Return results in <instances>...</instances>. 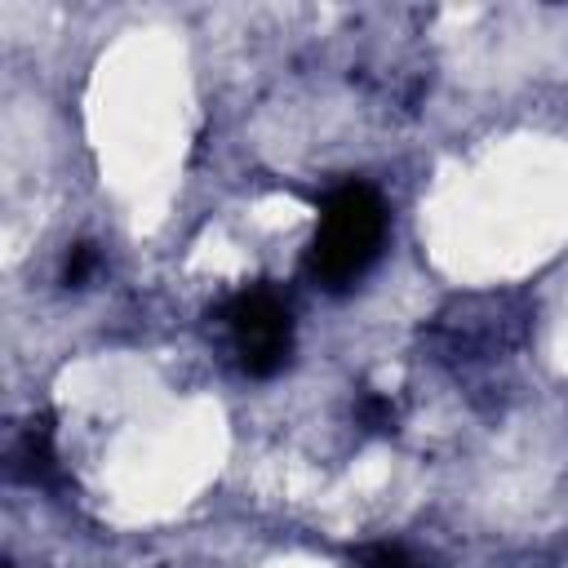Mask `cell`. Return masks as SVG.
<instances>
[{
  "instance_id": "1",
  "label": "cell",
  "mask_w": 568,
  "mask_h": 568,
  "mask_svg": "<svg viewBox=\"0 0 568 568\" xmlns=\"http://www.w3.org/2000/svg\"><path fill=\"white\" fill-rule=\"evenodd\" d=\"M382 240H386L382 195L359 186V182L342 186L320 213V235H315V248H311V275L324 288H346L368 271Z\"/></svg>"
},
{
  "instance_id": "2",
  "label": "cell",
  "mask_w": 568,
  "mask_h": 568,
  "mask_svg": "<svg viewBox=\"0 0 568 568\" xmlns=\"http://www.w3.org/2000/svg\"><path fill=\"white\" fill-rule=\"evenodd\" d=\"M226 324H231V337H235L244 373L271 377L288 359L293 324H288V311H284V302L275 293H266V288L240 293L231 302V311H226Z\"/></svg>"
}]
</instances>
